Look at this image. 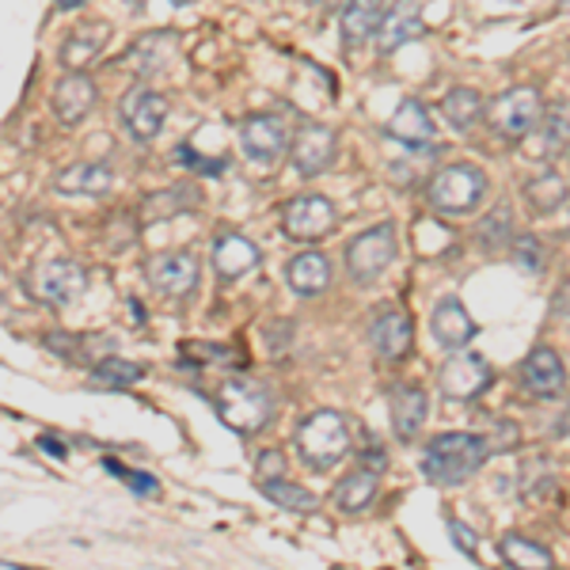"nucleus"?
Returning <instances> with one entry per match:
<instances>
[{
    "mask_svg": "<svg viewBox=\"0 0 570 570\" xmlns=\"http://www.w3.org/2000/svg\"><path fill=\"white\" fill-rule=\"evenodd\" d=\"M422 31H426V23H422L419 0H395L389 12H384L381 31H376V50H381V53H395L403 42L419 39Z\"/></svg>",
    "mask_w": 570,
    "mask_h": 570,
    "instance_id": "21",
    "label": "nucleus"
},
{
    "mask_svg": "<svg viewBox=\"0 0 570 570\" xmlns=\"http://www.w3.org/2000/svg\"><path fill=\"white\" fill-rule=\"evenodd\" d=\"M499 556H502L505 567H518V570L556 567V556H551L544 544H537V540H529V537H518V532H510V537L499 540Z\"/></svg>",
    "mask_w": 570,
    "mask_h": 570,
    "instance_id": "30",
    "label": "nucleus"
},
{
    "mask_svg": "<svg viewBox=\"0 0 570 570\" xmlns=\"http://www.w3.org/2000/svg\"><path fill=\"white\" fill-rule=\"evenodd\" d=\"M53 187H58L61 195L104 198L110 195V187H115V171H110L107 164H72V168H66L53 179Z\"/></svg>",
    "mask_w": 570,
    "mask_h": 570,
    "instance_id": "25",
    "label": "nucleus"
},
{
    "mask_svg": "<svg viewBox=\"0 0 570 570\" xmlns=\"http://www.w3.org/2000/svg\"><path fill=\"white\" fill-rule=\"evenodd\" d=\"M145 376V365H134L126 362V357H104V362L91 365V376L88 384L99 392H118V389H130V384H137Z\"/></svg>",
    "mask_w": 570,
    "mask_h": 570,
    "instance_id": "32",
    "label": "nucleus"
},
{
    "mask_svg": "<svg viewBox=\"0 0 570 570\" xmlns=\"http://www.w3.org/2000/svg\"><path fill=\"white\" fill-rule=\"evenodd\" d=\"M525 202L532 214H556L567 202V179L556 176V171H537V176L525 183Z\"/></svg>",
    "mask_w": 570,
    "mask_h": 570,
    "instance_id": "31",
    "label": "nucleus"
},
{
    "mask_svg": "<svg viewBox=\"0 0 570 570\" xmlns=\"http://www.w3.org/2000/svg\"><path fill=\"white\" fill-rule=\"evenodd\" d=\"M513 263L525 274H540L544 271V247H540L537 236H513Z\"/></svg>",
    "mask_w": 570,
    "mask_h": 570,
    "instance_id": "35",
    "label": "nucleus"
},
{
    "mask_svg": "<svg viewBox=\"0 0 570 570\" xmlns=\"http://www.w3.org/2000/svg\"><path fill=\"white\" fill-rule=\"evenodd\" d=\"M381 20H384V0H346V8H343L346 50H362V46L381 31Z\"/></svg>",
    "mask_w": 570,
    "mask_h": 570,
    "instance_id": "24",
    "label": "nucleus"
},
{
    "mask_svg": "<svg viewBox=\"0 0 570 570\" xmlns=\"http://www.w3.org/2000/svg\"><path fill=\"white\" fill-rule=\"evenodd\" d=\"M50 104L61 126H80L91 115V107H96V85H91V77L85 69H69L66 77L58 80V88H53Z\"/></svg>",
    "mask_w": 570,
    "mask_h": 570,
    "instance_id": "17",
    "label": "nucleus"
},
{
    "mask_svg": "<svg viewBox=\"0 0 570 570\" xmlns=\"http://www.w3.org/2000/svg\"><path fill=\"white\" fill-rule=\"evenodd\" d=\"M297 456L305 461L308 472H331L346 453H351V426L338 411H312L297 426Z\"/></svg>",
    "mask_w": 570,
    "mask_h": 570,
    "instance_id": "3",
    "label": "nucleus"
},
{
    "mask_svg": "<svg viewBox=\"0 0 570 570\" xmlns=\"http://www.w3.org/2000/svg\"><path fill=\"white\" fill-rule=\"evenodd\" d=\"M53 4L61 8V12H77V8H85V4H91V0H53Z\"/></svg>",
    "mask_w": 570,
    "mask_h": 570,
    "instance_id": "41",
    "label": "nucleus"
},
{
    "mask_svg": "<svg viewBox=\"0 0 570 570\" xmlns=\"http://www.w3.org/2000/svg\"><path fill=\"white\" fill-rule=\"evenodd\" d=\"M395 252H400V240H395V225L392 220H381V225L357 233L351 244H346V274L354 282L370 285L381 278L384 271L395 263Z\"/></svg>",
    "mask_w": 570,
    "mask_h": 570,
    "instance_id": "5",
    "label": "nucleus"
},
{
    "mask_svg": "<svg viewBox=\"0 0 570 570\" xmlns=\"http://www.w3.org/2000/svg\"><path fill=\"white\" fill-rule=\"evenodd\" d=\"M449 532H453V544L464 551L468 559L475 563V532L464 525V521H456V518H449Z\"/></svg>",
    "mask_w": 570,
    "mask_h": 570,
    "instance_id": "38",
    "label": "nucleus"
},
{
    "mask_svg": "<svg viewBox=\"0 0 570 570\" xmlns=\"http://www.w3.org/2000/svg\"><path fill=\"white\" fill-rule=\"evenodd\" d=\"M426 411H430V403H426V392H422L419 384H407V381L392 384L389 415H392L395 438H400L403 445L422 434V426H426Z\"/></svg>",
    "mask_w": 570,
    "mask_h": 570,
    "instance_id": "18",
    "label": "nucleus"
},
{
    "mask_svg": "<svg viewBox=\"0 0 570 570\" xmlns=\"http://www.w3.org/2000/svg\"><path fill=\"white\" fill-rule=\"evenodd\" d=\"M259 483V494H266L274 505H282V510H289V513H312V510H320V499L312 491H305L301 483H293L289 475H266V480H255Z\"/></svg>",
    "mask_w": 570,
    "mask_h": 570,
    "instance_id": "28",
    "label": "nucleus"
},
{
    "mask_svg": "<svg viewBox=\"0 0 570 570\" xmlns=\"http://www.w3.org/2000/svg\"><path fill=\"white\" fill-rule=\"evenodd\" d=\"M195 202H202L190 187H171V190H160V195H149L141 206V220L153 225V220H164V217H176L183 209H190Z\"/></svg>",
    "mask_w": 570,
    "mask_h": 570,
    "instance_id": "33",
    "label": "nucleus"
},
{
    "mask_svg": "<svg viewBox=\"0 0 570 570\" xmlns=\"http://www.w3.org/2000/svg\"><path fill=\"white\" fill-rule=\"evenodd\" d=\"M122 480L130 483L134 491H141V494H153V491H156V480H149V475H145V472H126Z\"/></svg>",
    "mask_w": 570,
    "mask_h": 570,
    "instance_id": "40",
    "label": "nucleus"
},
{
    "mask_svg": "<svg viewBox=\"0 0 570 570\" xmlns=\"http://www.w3.org/2000/svg\"><path fill=\"white\" fill-rule=\"evenodd\" d=\"M491 118V130L499 137H510V141H525V137L544 122V99L532 85L510 88L505 96H499L487 110Z\"/></svg>",
    "mask_w": 570,
    "mask_h": 570,
    "instance_id": "6",
    "label": "nucleus"
},
{
    "mask_svg": "<svg viewBox=\"0 0 570 570\" xmlns=\"http://www.w3.org/2000/svg\"><path fill=\"white\" fill-rule=\"evenodd\" d=\"M176 156H179V160H187L195 171H202V176H220V171L228 168V160H220V156H217V160H209V156L195 153V149H190V145H179Z\"/></svg>",
    "mask_w": 570,
    "mask_h": 570,
    "instance_id": "37",
    "label": "nucleus"
},
{
    "mask_svg": "<svg viewBox=\"0 0 570 570\" xmlns=\"http://www.w3.org/2000/svg\"><path fill=\"white\" fill-rule=\"evenodd\" d=\"M491 456V441L483 434H468V430H449L426 441L422 449V475L438 487H461L472 480L475 472Z\"/></svg>",
    "mask_w": 570,
    "mask_h": 570,
    "instance_id": "1",
    "label": "nucleus"
},
{
    "mask_svg": "<svg viewBox=\"0 0 570 570\" xmlns=\"http://www.w3.org/2000/svg\"><path fill=\"white\" fill-rule=\"evenodd\" d=\"M540 126H544V134H540V137H544V145H537V153L540 156H556L570 141V118L567 115H548Z\"/></svg>",
    "mask_w": 570,
    "mask_h": 570,
    "instance_id": "36",
    "label": "nucleus"
},
{
    "mask_svg": "<svg viewBox=\"0 0 570 570\" xmlns=\"http://www.w3.org/2000/svg\"><path fill=\"white\" fill-rule=\"evenodd\" d=\"M376 491H381V472L357 461L354 472L343 475V480L335 483V491H331V505H335L338 513H346V518H351V513L370 510L373 499H376Z\"/></svg>",
    "mask_w": 570,
    "mask_h": 570,
    "instance_id": "22",
    "label": "nucleus"
},
{
    "mask_svg": "<svg viewBox=\"0 0 570 570\" xmlns=\"http://www.w3.org/2000/svg\"><path fill=\"white\" fill-rule=\"evenodd\" d=\"M118 115H122V126L130 130L134 141L149 145L164 130V118H168V99H164L160 91L145 88V85H134L122 96V104H118Z\"/></svg>",
    "mask_w": 570,
    "mask_h": 570,
    "instance_id": "11",
    "label": "nucleus"
},
{
    "mask_svg": "<svg viewBox=\"0 0 570 570\" xmlns=\"http://www.w3.org/2000/svg\"><path fill=\"white\" fill-rule=\"evenodd\" d=\"M240 149L252 164L271 168L278 156L289 149V126L282 115H252L240 122Z\"/></svg>",
    "mask_w": 570,
    "mask_h": 570,
    "instance_id": "13",
    "label": "nucleus"
},
{
    "mask_svg": "<svg viewBox=\"0 0 570 570\" xmlns=\"http://www.w3.org/2000/svg\"><path fill=\"white\" fill-rule=\"evenodd\" d=\"M335 153H338V141H335V130L331 126H320V122H308L293 134V145H289V164L297 168L301 179H316L335 164Z\"/></svg>",
    "mask_w": 570,
    "mask_h": 570,
    "instance_id": "12",
    "label": "nucleus"
},
{
    "mask_svg": "<svg viewBox=\"0 0 570 570\" xmlns=\"http://www.w3.org/2000/svg\"><path fill=\"white\" fill-rule=\"evenodd\" d=\"M171 4H179V8H183V4H195V0H171Z\"/></svg>",
    "mask_w": 570,
    "mask_h": 570,
    "instance_id": "42",
    "label": "nucleus"
},
{
    "mask_svg": "<svg viewBox=\"0 0 570 570\" xmlns=\"http://www.w3.org/2000/svg\"><path fill=\"white\" fill-rule=\"evenodd\" d=\"M145 278L160 297L168 301H183L190 297V293L198 289L202 282V266L190 252H160L153 255L149 263H145Z\"/></svg>",
    "mask_w": 570,
    "mask_h": 570,
    "instance_id": "10",
    "label": "nucleus"
},
{
    "mask_svg": "<svg viewBox=\"0 0 570 570\" xmlns=\"http://www.w3.org/2000/svg\"><path fill=\"white\" fill-rule=\"evenodd\" d=\"M494 381V370L487 365L483 354H468V351H453L441 362L438 370V389L441 395H449V400H480V395L491 389Z\"/></svg>",
    "mask_w": 570,
    "mask_h": 570,
    "instance_id": "8",
    "label": "nucleus"
},
{
    "mask_svg": "<svg viewBox=\"0 0 570 570\" xmlns=\"http://www.w3.org/2000/svg\"><path fill=\"white\" fill-rule=\"evenodd\" d=\"M285 282L297 297H320L331 285V259L324 252H297L285 263Z\"/></svg>",
    "mask_w": 570,
    "mask_h": 570,
    "instance_id": "23",
    "label": "nucleus"
},
{
    "mask_svg": "<svg viewBox=\"0 0 570 570\" xmlns=\"http://www.w3.org/2000/svg\"><path fill=\"white\" fill-rule=\"evenodd\" d=\"M110 42V23H85L61 42V61L66 69H88L99 58V50H107Z\"/></svg>",
    "mask_w": 570,
    "mask_h": 570,
    "instance_id": "26",
    "label": "nucleus"
},
{
    "mask_svg": "<svg viewBox=\"0 0 570 570\" xmlns=\"http://www.w3.org/2000/svg\"><path fill=\"white\" fill-rule=\"evenodd\" d=\"M259 259H263L259 247L240 233H220L214 240V255H209V263H214L220 282L244 278V274H252L255 266H259Z\"/></svg>",
    "mask_w": 570,
    "mask_h": 570,
    "instance_id": "20",
    "label": "nucleus"
},
{
    "mask_svg": "<svg viewBox=\"0 0 570 570\" xmlns=\"http://www.w3.org/2000/svg\"><path fill=\"white\" fill-rule=\"evenodd\" d=\"M518 381L537 400H556L567 392V365L551 346H532V354L518 365Z\"/></svg>",
    "mask_w": 570,
    "mask_h": 570,
    "instance_id": "14",
    "label": "nucleus"
},
{
    "mask_svg": "<svg viewBox=\"0 0 570 570\" xmlns=\"http://www.w3.org/2000/svg\"><path fill=\"white\" fill-rule=\"evenodd\" d=\"M335 225H338V214H335V206H331V198L324 195H297L285 202V209H282L285 236L301 244L324 240V236L335 233Z\"/></svg>",
    "mask_w": 570,
    "mask_h": 570,
    "instance_id": "9",
    "label": "nucleus"
},
{
    "mask_svg": "<svg viewBox=\"0 0 570 570\" xmlns=\"http://www.w3.org/2000/svg\"><path fill=\"white\" fill-rule=\"evenodd\" d=\"M441 118H445L456 134H472L483 118V96L475 88H464V85L449 88L445 99H441Z\"/></svg>",
    "mask_w": 570,
    "mask_h": 570,
    "instance_id": "27",
    "label": "nucleus"
},
{
    "mask_svg": "<svg viewBox=\"0 0 570 570\" xmlns=\"http://www.w3.org/2000/svg\"><path fill=\"white\" fill-rule=\"evenodd\" d=\"M285 472V456L278 449H266L259 456V464H255V480H266V475H282Z\"/></svg>",
    "mask_w": 570,
    "mask_h": 570,
    "instance_id": "39",
    "label": "nucleus"
},
{
    "mask_svg": "<svg viewBox=\"0 0 570 570\" xmlns=\"http://www.w3.org/2000/svg\"><path fill=\"white\" fill-rule=\"evenodd\" d=\"M487 198V171L480 164H449L426 183L430 209L445 217H472Z\"/></svg>",
    "mask_w": 570,
    "mask_h": 570,
    "instance_id": "4",
    "label": "nucleus"
},
{
    "mask_svg": "<svg viewBox=\"0 0 570 570\" xmlns=\"http://www.w3.org/2000/svg\"><path fill=\"white\" fill-rule=\"evenodd\" d=\"M370 346L384 362H403L415 346V324L403 308H381L370 324Z\"/></svg>",
    "mask_w": 570,
    "mask_h": 570,
    "instance_id": "15",
    "label": "nucleus"
},
{
    "mask_svg": "<svg viewBox=\"0 0 570 570\" xmlns=\"http://www.w3.org/2000/svg\"><path fill=\"white\" fill-rule=\"evenodd\" d=\"M27 285L39 301L53 308H69L88 289V271L77 259H46L27 274Z\"/></svg>",
    "mask_w": 570,
    "mask_h": 570,
    "instance_id": "7",
    "label": "nucleus"
},
{
    "mask_svg": "<svg viewBox=\"0 0 570 570\" xmlns=\"http://www.w3.org/2000/svg\"><path fill=\"white\" fill-rule=\"evenodd\" d=\"M381 137L384 141L403 145V149H411V153H430L434 149V122H430L426 107L407 99V104H400V110L381 126Z\"/></svg>",
    "mask_w": 570,
    "mask_h": 570,
    "instance_id": "16",
    "label": "nucleus"
},
{
    "mask_svg": "<svg viewBox=\"0 0 570 570\" xmlns=\"http://www.w3.org/2000/svg\"><path fill=\"white\" fill-rule=\"evenodd\" d=\"M510 233H513V214H510V209H505V206L491 209V217L480 225V247H483V252H491V255L502 252V247L513 240Z\"/></svg>",
    "mask_w": 570,
    "mask_h": 570,
    "instance_id": "34",
    "label": "nucleus"
},
{
    "mask_svg": "<svg viewBox=\"0 0 570 570\" xmlns=\"http://www.w3.org/2000/svg\"><path fill=\"white\" fill-rule=\"evenodd\" d=\"M214 407L220 422L236 434L252 438L271 426L274 419V395L263 381H247V376H225L214 392Z\"/></svg>",
    "mask_w": 570,
    "mask_h": 570,
    "instance_id": "2",
    "label": "nucleus"
},
{
    "mask_svg": "<svg viewBox=\"0 0 570 570\" xmlns=\"http://www.w3.org/2000/svg\"><path fill=\"white\" fill-rule=\"evenodd\" d=\"M475 331L480 327H475V320L468 316V308L456 297H441L434 312H430V335L445 351H464L475 338Z\"/></svg>",
    "mask_w": 570,
    "mask_h": 570,
    "instance_id": "19",
    "label": "nucleus"
},
{
    "mask_svg": "<svg viewBox=\"0 0 570 570\" xmlns=\"http://www.w3.org/2000/svg\"><path fill=\"white\" fill-rule=\"evenodd\" d=\"M171 46H176V35L171 31L141 35V39L130 46V53H126V66H137V72H156L171 58Z\"/></svg>",
    "mask_w": 570,
    "mask_h": 570,
    "instance_id": "29",
    "label": "nucleus"
}]
</instances>
